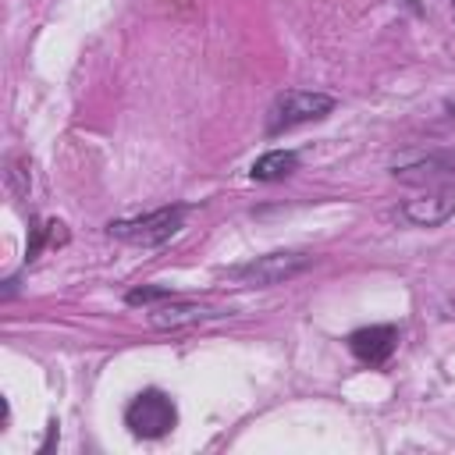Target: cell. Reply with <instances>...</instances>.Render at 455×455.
<instances>
[{"label":"cell","mask_w":455,"mask_h":455,"mask_svg":"<svg viewBox=\"0 0 455 455\" xmlns=\"http://www.w3.org/2000/svg\"><path fill=\"white\" fill-rule=\"evenodd\" d=\"M448 110H451V114H455V100H448Z\"/></svg>","instance_id":"obj_10"},{"label":"cell","mask_w":455,"mask_h":455,"mask_svg":"<svg viewBox=\"0 0 455 455\" xmlns=\"http://www.w3.org/2000/svg\"><path fill=\"white\" fill-rule=\"evenodd\" d=\"M295 167H299V156H295V153H288V149H270V153H263V156L252 164V178H256V181H281V178H288Z\"/></svg>","instance_id":"obj_8"},{"label":"cell","mask_w":455,"mask_h":455,"mask_svg":"<svg viewBox=\"0 0 455 455\" xmlns=\"http://www.w3.org/2000/svg\"><path fill=\"white\" fill-rule=\"evenodd\" d=\"M334 110V100L327 92H306V89H288L274 100L270 114H267V132L281 135L288 128H299L306 121H320L323 114Z\"/></svg>","instance_id":"obj_1"},{"label":"cell","mask_w":455,"mask_h":455,"mask_svg":"<svg viewBox=\"0 0 455 455\" xmlns=\"http://www.w3.org/2000/svg\"><path fill=\"white\" fill-rule=\"evenodd\" d=\"M124 423L135 437H164L174 423H178V409L164 391H142L139 398H132V405L124 409Z\"/></svg>","instance_id":"obj_2"},{"label":"cell","mask_w":455,"mask_h":455,"mask_svg":"<svg viewBox=\"0 0 455 455\" xmlns=\"http://www.w3.org/2000/svg\"><path fill=\"white\" fill-rule=\"evenodd\" d=\"M224 316V309L217 306H203V302H167L160 309H153L149 323L160 327V331H178V327H188V323H203V320H217Z\"/></svg>","instance_id":"obj_7"},{"label":"cell","mask_w":455,"mask_h":455,"mask_svg":"<svg viewBox=\"0 0 455 455\" xmlns=\"http://www.w3.org/2000/svg\"><path fill=\"white\" fill-rule=\"evenodd\" d=\"M398 345V331L391 323H373V327H359L352 338H348V348L355 352V359L377 366V363H387L391 352Z\"/></svg>","instance_id":"obj_5"},{"label":"cell","mask_w":455,"mask_h":455,"mask_svg":"<svg viewBox=\"0 0 455 455\" xmlns=\"http://www.w3.org/2000/svg\"><path fill=\"white\" fill-rule=\"evenodd\" d=\"M181 217H185V206H164V210H153V213L135 217V220H114L107 231L114 238H121V242L160 245V242H167L181 228Z\"/></svg>","instance_id":"obj_3"},{"label":"cell","mask_w":455,"mask_h":455,"mask_svg":"<svg viewBox=\"0 0 455 455\" xmlns=\"http://www.w3.org/2000/svg\"><path fill=\"white\" fill-rule=\"evenodd\" d=\"M451 213H455V188H437V192H427V196L409 199L402 206V217L409 224H419V228H437Z\"/></svg>","instance_id":"obj_6"},{"label":"cell","mask_w":455,"mask_h":455,"mask_svg":"<svg viewBox=\"0 0 455 455\" xmlns=\"http://www.w3.org/2000/svg\"><path fill=\"white\" fill-rule=\"evenodd\" d=\"M160 299H171L167 288H135L128 291V306H149V302H160Z\"/></svg>","instance_id":"obj_9"},{"label":"cell","mask_w":455,"mask_h":455,"mask_svg":"<svg viewBox=\"0 0 455 455\" xmlns=\"http://www.w3.org/2000/svg\"><path fill=\"white\" fill-rule=\"evenodd\" d=\"M306 267H309L306 252H270V256H259L245 267H235L231 277H238L245 284H277V281H284V277H291Z\"/></svg>","instance_id":"obj_4"}]
</instances>
